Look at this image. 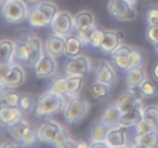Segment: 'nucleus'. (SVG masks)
<instances>
[{
	"mask_svg": "<svg viewBox=\"0 0 158 148\" xmlns=\"http://www.w3.org/2000/svg\"><path fill=\"white\" fill-rule=\"evenodd\" d=\"M58 13L56 5L49 2H43L29 11L28 20L31 26L43 27L51 25Z\"/></svg>",
	"mask_w": 158,
	"mask_h": 148,
	"instance_id": "1",
	"label": "nucleus"
},
{
	"mask_svg": "<svg viewBox=\"0 0 158 148\" xmlns=\"http://www.w3.org/2000/svg\"><path fill=\"white\" fill-rule=\"evenodd\" d=\"M63 106L64 99L62 95L49 91L37 100L35 115L38 118L50 117L60 112Z\"/></svg>",
	"mask_w": 158,
	"mask_h": 148,
	"instance_id": "2",
	"label": "nucleus"
},
{
	"mask_svg": "<svg viewBox=\"0 0 158 148\" xmlns=\"http://www.w3.org/2000/svg\"><path fill=\"white\" fill-rule=\"evenodd\" d=\"M25 73L23 69L16 65H0V83L7 87H16L24 82Z\"/></svg>",
	"mask_w": 158,
	"mask_h": 148,
	"instance_id": "3",
	"label": "nucleus"
},
{
	"mask_svg": "<svg viewBox=\"0 0 158 148\" xmlns=\"http://www.w3.org/2000/svg\"><path fill=\"white\" fill-rule=\"evenodd\" d=\"M87 109V102L83 97H73L65 108V120L69 124L77 123L86 115Z\"/></svg>",
	"mask_w": 158,
	"mask_h": 148,
	"instance_id": "4",
	"label": "nucleus"
},
{
	"mask_svg": "<svg viewBox=\"0 0 158 148\" xmlns=\"http://www.w3.org/2000/svg\"><path fill=\"white\" fill-rule=\"evenodd\" d=\"M2 15L9 23H19L26 18L28 12L22 0H11L3 5Z\"/></svg>",
	"mask_w": 158,
	"mask_h": 148,
	"instance_id": "5",
	"label": "nucleus"
},
{
	"mask_svg": "<svg viewBox=\"0 0 158 148\" xmlns=\"http://www.w3.org/2000/svg\"><path fill=\"white\" fill-rule=\"evenodd\" d=\"M108 10L113 16L119 20L134 19L137 15L134 6L126 0H110Z\"/></svg>",
	"mask_w": 158,
	"mask_h": 148,
	"instance_id": "6",
	"label": "nucleus"
},
{
	"mask_svg": "<svg viewBox=\"0 0 158 148\" xmlns=\"http://www.w3.org/2000/svg\"><path fill=\"white\" fill-rule=\"evenodd\" d=\"M74 26L73 18L67 12H61L51 23V27L56 35L65 36L70 33Z\"/></svg>",
	"mask_w": 158,
	"mask_h": 148,
	"instance_id": "7",
	"label": "nucleus"
},
{
	"mask_svg": "<svg viewBox=\"0 0 158 148\" xmlns=\"http://www.w3.org/2000/svg\"><path fill=\"white\" fill-rule=\"evenodd\" d=\"M65 71L73 76H84L89 71V61L86 57L78 56L65 62L63 65Z\"/></svg>",
	"mask_w": 158,
	"mask_h": 148,
	"instance_id": "8",
	"label": "nucleus"
},
{
	"mask_svg": "<svg viewBox=\"0 0 158 148\" xmlns=\"http://www.w3.org/2000/svg\"><path fill=\"white\" fill-rule=\"evenodd\" d=\"M123 38L124 33L121 31H106L104 39L100 47V49L105 53L112 54L120 46V41Z\"/></svg>",
	"mask_w": 158,
	"mask_h": 148,
	"instance_id": "9",
	"label": "nucleus"
},
{
	"mask_svg": "<svg viewBox=\"0 0 158 148\" xmlns=\"http://www.w3.org/2000/svg\"><path fill=\"white\" fill-rule=\"evenodd\" d=\"M123 114L117 105V103H113L105 108L100 120L113 129L120 126V120Z\"/></svg>",
	"mask_w": 158,
	"mask_h": 148,
	"instance_id": "10",
	"label": "nucleus"
},
{
	"mask_svg": "<svg viewBox=\"0 0 158 148\" xmlns=\"http://www.w3.org/2000/svg\"><path fill=\"white\" fill-rule=\"evenodd\" d=\"M62 129L61 126L52 120H46L39 130L40 140L46 143L53 145L57 134Z\"/></svg>",
	"mask_w": 158,
	"mask_h": 148,
	"instance_id": "11",
	"label": "nucleus"
},
{
	"mask_svg": "<svg viewBox=\"0 0 158 148\" xmlns=\"http://www.w3.org/2000/svg\"><path fill=\"white\" fill-rule=\"evenodd\" d=\"M135 89H129L119 98L118 101L117 102L123 115L127 113L135 106L136 103L140 100L141 93L140 92H137Z\"/></svg>",
	"mask_w": 158,
	"mask_h": 148,
	"instance_id": "12",
	"label": "nucleus"
},
{
	"mask_svg": "<svg viewBox=\"0 0 158 148\" xmlns=\"http://www.w3.org/2000/svg\"><path fill=\"white\" fill-rule=\"evenodd\" d=\"M28 45L29 48V58L26 66L35 67V65L43 56V51H42V43L40 39L37 37L29 35Z\"/></svg>",
	"mask_w": 158,
	"mask_h": 148,
	"instance_id": "13",
	"label": "nucleus"
},
{
	"mask_svg": "<svg viewBox=\"0 0 158 148\" xmlns=\"http://www.w3.org/2000/svg\"><path fill=\"white\" fill-rule=\"evenodd\" d=\"M56 65L55 60L50 55L43 56L35 66V72L37 77L45 78L52 75L55 71Z\"/></svg>",
	"mask_w": 158,
	"mask_h": 148,
	"instance_id": "14",
	"label": "nucleus"
},
{
	"mask_svg": "<svg viewBox=\"0 0 158 148\" xmlns=\"http://www.w3.org/2000/svg\"><path fill=\"white\" fill-rule=\"evenodd\" d=\"M21 119L23 116L19 107L0 106V121L2 125L9 126Z\"/></svg>",
	"mask_w": 158,
	"mask_h": 148,
	"instance_id": "15",
	"label": "nucleus"
},
{
	"mask_svg": "<svg viewBox=\"0 0 158 148\" xmlns=\"http://www.w3.org/2000/svg\"><path fill=\"white\" fill-rule=\"evenodd\" d=\"M144 69L142 66H134L127 70L126 82L128 88L131 89H137L141 86L146 79Z\"/></svg>",
	"mask_w": 158,
	"mask_h": 148,
	"instance_id": "16",
	"label": "nucleus"
},
{
	"mask_svg": "<svg viewBox=\"0 0 158 148\" xmlns=\"http://www.w3.org/2000/svg\"><path fill=\"white\" fill-rule=\"evenodd\" d=\"M29 35H23L15 43L14 57L22 64L26 66L29 58V48L28 45Z\"/></svg>",
	"mask_w": 158,
	"mask_h": 148,
	"instance_id": "17",
	"label": "nucleus"
},
{
	"mask_svg": "<svg viewBox=\"0 0 158 148\" xmlns=\"http://www.w3.org/2000/svg\"><path fill=\"white\" fill-rule=\"evenodd\" d=\"M66 39L59 35H52L48 38L46 42V49L51 56H60L65 52Z\"/></svg>",
	"mask_w": 158,
	"mask_h": 148,
	"instance_id": "18",
	"label": "nucleus"
},
{
	"mask_svg": "<svg viewBox=\"0 0 158 148\" xmlns=\"http://www.w3.org/2000/svg\"><path fill=\"white\" fill-rule=\"evenodd\" d=\"M143 111L142 103L140 100L127 113L122 116L120 120V126L128 127L138 123L143 119Z\"/></svg>",
	"mask_w": 158,
	"mask_h": 148,
	"instance_id": "19",
	"label": "nucleus"
},
{
	"mask_svg": "<svg viewBox=\"0 0 158 148\" xmlns=\"http://www.w3.org/2000/svg\"><path fill=\"white\" fill-rule=\"evenodd\" d=\"M127 131V126H120L118 127L113 128L108 133L106 138V142L111 146H125L126 143V133Z\"/></svg>",
	"mask_w": 158,
	"mask_h": 148,
	"instance_id": "20",
	"label": "nucleus"
},
{
	"mask_svg": "<svg viewBox=\"0 0 158 148\" xmlns=\"http://www.w3.org/2000/svg\"><path fill=\"white\" fill-rule=\"evenodd\" d=\"M21 96L18 92L12 91L10 87L1 86L0 92V104L9 107H19Z\"/></svg>",
	"mask_w": 158,
	"mask_h": 148,
	"instance_id": "21",
	"label": "nucleus"
},
{
	"mask_svg": "<svg viewBox=\"0 0 158 148\" xmlns=\"http://www.w3.org/2000/svg\"><path fill=\"white\" fill-rule=\"evenodd\" d=\"M115 72L112 67L106 62H102L96 72V81L110 85L115 81Z\"/></svg>",
	"mask_w": 158,
	"mask_h": 148,
	"instance_id": "22",
	"label": "nucleus"
},
{
	"mask_svg": "<svg viewBox=\"0 0 158 148\" xmlns=\"http://www.w3.org/2000/svg\"><path fill=\"white\" fill-rule=\"evenodd\" d=\"M15 52V43L8 39L0 43V65L11 64Z\"/></svg>",
	"mask_w": 158,
	"mask_h": 148,
	"instance_id": "23",
	"label": "nucleus"
},
{
	"mask_svg": "<svg viewBox=\"0 0 158 148\" xmlns=\"http://www.w3.org/2000/svg\"><path fill=\"white\" fill-rule=\"evenodd\" d=\"M110 130V127L102 121L97 120L94 123L91 129V140L93 141H103L106 140V136Z\"/></svg>",
	"mask_w": 158,
	"mask_h": 148,
	"instance_id": "24",
	"label": "nucleus"
},
{
	"mask_svg": "<svg viewBox=\"0 0 158 148\" xmlns=\"http://www.w3.org/2000/svg\"><path fill=\"white\" fill-rule=\"evenodd\" d=\"M83 45V43L78 36H73V35L68 36L66 39L64 53L70 58L78 56L82 52Z\"/></svg>",
	"mask_w": 158,
	"mask_h": 148,
	"instance_id": "25",
	"label": "nucleus"
},
{
	"mask_svg": "<svg viewBox=\"0 0 158 148\" xmlns=\"http://www.w3.org/2000/svg\"><path fill=\"white\" fill-rule=\"evenodd\" d=\"M30 126L31 125L24 121L23 119H21L12 124L8 126V130L15 140H16L18 142H21L25 134Z\"/></svg>",
	"mask_w": 158,
	"mask_h": 148,
	"instance_id": "26",
	"label": "nucleus"
},
{
	"mask_svg": "<svg viewBox=\"0 0 158 148\" xmlns=\"http://www.w3.org/2000/svg\"><path fill=\"white\" fill-rule=\"evenodd\" d=\"M134 141L148 148H156L158 146V131L156 129L143 135H137Z\"/></svg>",
	"mask_w": 158,
	"mask_h": 148,
	"instance_id": "27",
	"label": "nucleus"
},
{
	"mask_svg": "<svg viewBox=\"0 0 158 148\" xmlns=\"http://www.w3.org/2000/svg\"><path fill=\"white\" fill-rule=\"evenodd\" d=\"M142 96L145 97H154L158 92V81L154 80H145L141 86L139 87Z\"/></svg>",
	"mask_w": 158,
	"mask_h": 148,
	"instance_id": "28",
	"label": "nucleus"
},
{
	"mask_svg": "<svg viewBox=\"0 0 158 148\" xmlns=\"http://www.w3.org/2000/svg\"><path fill=\"white\" fill-rule=\"evenodd\" d=\"M74 26L77 29L85 26H90L94 24V15L89 11H81L75 15L73 18Z\"/></svg>",
	"mask_w": 158,
	"mask_h": 148,
	"instance_id": "29",
	"label": "nucleus"
},
{
	"mask_svg": "<svg viewBox=\"0 0 158 148\" xmlns=\"http://www.w3.org/2000/svg\"><path fill=\"white\" fill-rule=\"evenodd\" d=\"M90 92L93 97L98 100H103L106 98L110 92L109 85L101 82L96 81L90 86Z\"/></svg>",
	"mask_w": 158,
	"mask_h": 148,
	"instance_id": "30",
	"label": "nucleus"
},
{
	"mask_svg": "<svg viewBox=\"0 0 158 148\" xmlns=\"http://www.w3.org/2000/svg\"><path fill=\"white\" fill-rule=\"evenodd\" d=\"M83 85L82 76H73L67 78V92L66 95L74 96L80 92Z\"/></svg>",
	"mask_w": 158,
	"mask_h": 148,
	"instance_id": "31",
	"label": "nucleus"
},
{
	"mask_svg": "<svg viewBox=\"0 0 158 148\" xmlns=\"http://www.w3.org/2000/svg\"><path fill=\"white\" fill-rule=\"evenodd\" d=\"M49 91L55 93L63 95L67 92V78L58 77L51 83L49 86Z\"/></svg>",
	"mask_w": 158,
	"mask_h": 148,
	"instance_id": "32",
	"label": "nucleus"
},
{
	"mask_svg": "<svg viewBox=\"0 0 158 148\" xmlns=\"http://www.w3.org/2000/svg\"><path fill=\"white\" fill-rule=\"evenodd\" d=\"M95 29V27L93 25L82 26L77 29V36L81 40L83 45H91V38Z\"/></svg>",
	"mask_w": 158,
	"mask_h": 148,
	"instance_id": "33",
	"label": "nucleus"
},
{
	"mask_svg": "<svg viewBox=\"0 0 158 148\" xmlns=\"http://www.w3.org/2000/svg\"><path fill=\"white\" fill-rule=\"evenodd\" d=\"M143 119L155 126H158V106H150L143 109Z\"/></svg>",
	"mask_w": 158,
	"mask_h": 148,
	"instance_id": "34",
	"label": "nucleus"
},
{
	"mask_svg": "<svg viewBox=\"0 0 158 148\" xmlns=\"http://www.w3.org/2000/svg\"><path fill=\"white\" fill-rule=\"evenodd\" d=\"M137 135H143L157 129V126L151 124L149 122L142 119L138 123L135 125Z\"/></svg>",
	"mask_w": 158,
	"mask_h": 148,
	"instance_id": "35",
	"label": "nucleus"
},
{
	"mask_svg": "<svg viewBox=\"0 0 158 148\" xmlns=\"http://www.w3.org/2000/svg\"><path fill=\"white\" fill-rule=\"evenodd\" d=\"M34 106V102L32 97L29 95H22L20 97L19 107L23 111L29 112L32 110Z\"/></svg>",
	"mask_w": 158,
	"mask_h": 148,
	"instance_id": "36",
	"label": "nucleus"
},
{
	"mask_svg": "<svg viewBox=\"0 0 158 148\" xmlns=\"http://www.w3.org/2000/svg\"><path fill=\"white\" fill-rule=\"evenodd\" d=\"M104 35L105 32L96 29L93 33L92 38H91V45L95 47L100 48L104 39Z\"/></svg>",
	"mask_w": 158,
	"mask_h": 148,
	"instance_id": "37",
	"label": "nucleus"
},
{
	"mask_svg": "<svg viewBox=\"0 0 158 148\" xmlns=\"http://www.w3.org/2000/svg\"><path fill=\"white\" fill-rule=\"evenodd\" d=\"M147 21L149 26H158V7H153L148 11Z\"/></svg>",
	"mask_w": 158,
	"mask_h": 148,
	"instance_id": "38",
	"label": "nucleus"
},
{
	"mask_svg": "<svg viewBox=\"0 0 158 148\" xmlns=\"http://www.w3.org/2000/svg\"><path fill=\"white\" fill-rule=\"evenodd\" d=\"M147 38L152 44H158V26H149L147 31Z\"/></svg>",
	"mask_w": 158,
	"mask_h": 148,
	"instance_id": "39",
	"label": "nucleus"
},
{
	"mask_svg": "<svg viewBox=\"0 0 158 148\" xmlns=\"http://www.w3.org/2000/svg\"><path fill=\"white\" fill-rule=\"evenodd\" d=\"M133 52V49L131 47H129L128 46L126 45H123V46H120L113 52L111 55V58L113 60L116 58H118L120 56H125L130 55L131 52Z\"/></svg>",
	"mask_w": 158,
	"mask_h": 148,
	"instance_id": "40",
	"label": "nucleus"
},
{
	"mask_svg": "<svg viewBox=\"0 0 158 148\" xmlns=\"http://www.w3.org/2000/svg\"><path fill=\"white\" fill-rule=\"evenodd\" d=\"M68 139H69V133H68L64 128L62 127V129L60 130V131L59 132V134H57L53 146H55V147H56V146H60L62 143H64V142L66 141V140H67Z\"/></svg>",
	"mask_w": 158,
	"mask_h": 148,
	"instance_id": "41",
	"label": "nucleus"
},
{
	"mask_svg": "<svg viewBox=\"0 0 158 148\" xmlns=\"http://www.w3.org/2000/svg\"><path fill=\"white\" fill-rule=\"evenodd\" d=\"M0 148H25V146L22 143H15L12 140H7L1 145Z\"/></svg>",
	"mask_w": 158,
	"mask_h": 148,
	"instance_id": "42",
	"label": "nucleus"
},
{
	"mask_svg": "<svg viewBox=\"0 0 158 148\" xmlns=\"http://www.w3.org/2000/svg\"><path fill=\"white\" fill-rule=\"evenodd\" d=\"M89 148H111V146L106 142L103 141H93Z\"/></svg>",
	"mask_w": 158,
	"mask_h": 148,
	"instance_id": "43",
	"label": "nucleus"
},
{
	"mask_svg": "<svg viewBox=\"0 0 158 148\" xmlns=\"http://www.w3.org/2000/svg\"><path fill=\"white\" fill-rule=\"evenodd\" d=\"M56 148H77V142H74L71 139H68L64 143L56 146Z\"/></svg>",
	"mask_w": 158,
	"mask_h": 148,
	"instance_id": "44",
	"label": "nucleus"
},
{
	"mask_svg": "<svg viewBox=\"0 0 158 148\" xmlns=\"http://www.w3.org/2000/svg\"><path fill=\"white\" fill-rule=\"evenodd\" d=\"M77 148H89V146L86 141L81 140L77 142Z\"/></svg>",
	"mask_w": 158,
	"mask_h": 148,
	"instance_id": "45",
	"label": "nucleus"
},
{
	"mask_svg": "<svg viewBox=\"0 0 158 148\" xmlns=\"http://www.w3.org/2000/svg\"><path fill=\"white\" fill-rule=\"evenodd\" d=\"M153 76H154V78L158 81V63H156L155 66H154V69H153Z\"/></svg>",
	"mask_w": 158,
	"mask_h": 148,
	"instance_id": "46",
	"label": "nucleus"
},
{
	"mask_svg": "<svg viewBox=\"0 0 158 148\" xmlns=\"http://www.w3.org/2000/svg\"><path fill=\"white\" fill-rule=\"evenodd\" d=\"M134 148H148V147H147V146H143V145L138 144V143H136L135 146H134Z\"/></svg>",
	"mask_w": 158,
	"mask_h": 148,
	"instance_id": "47",
	"label": "nucleus"
},
{
	"mask_svg": "<svg viewBox=\"0 0 158 148\" xmlns=\"http://www.w3.org/2000/svg\"><path fill=\"white\" fill-rule=\"evenodd\" d=\"M126 1H127L128 2H129V3H131V5H133V6H134V5L135 4L136 2H137V0H126Z\"/></svg>",
	"mask_w": 158,
	"mask_h": 148,
	"instance_id": "48",
	"label": "nucleus"
},
{
	"mask_svg": "<svg viewBox=\"0 0 158 148\" xmlns=\"http://www.w3.org/2000/svg\"><path fill=\"white\" fill-rule=\"evenodd\" d=\"M9 1H11V0H1V4L4 5L5 3L7 2H9Z\"/></svg>",
	"mask_w": 158,
	"mask_h": 148,
	"instance_id": "49",
	"label": "nucleus"
},
{
	"mask_svg": "<svg viewBox=\"0 0 158 148\" xmlns=\"http://www.w3.org/2000/svg\"><path fill=\"white\" fill-rule=\"evenodd\" d=\"M111 148H128V147L126 146H114V147H111Z\"/></svg>",
	"mask_w": 158,
	"mask_h": 148,
	"instance_id": "50",
	"label": "nucleus"
},
{
	"mask_svg": "<svg viewBox=\"0 0 158 148\" xmlns=\"http://www.w3.org/2000/svg\"><path fill=\"white\" fill-rule=\"evenodd\" d=\"M156 51H157V52L158 53V44L156 46Z\"/></svg>",
	"mask_w": 158,
	"mask_h": 148,
	"instance_id": "51",
	"label": "nucleus"
},
{
	"mask_svg": "<svg viewBox=\"0 0 158 148\" xmlns=\"http://www.w3.org/2000/svg\"><path fill=\"white\" fill-rule=\"evenodd\" d=\"M26 1H28V2H35V1H37V0H26Z\"/></svg>",
	"mask_w": 158,
	"mask_h": 148,
	"instance_id": "52",
	"label": "nucleus"
}]
</instances>
